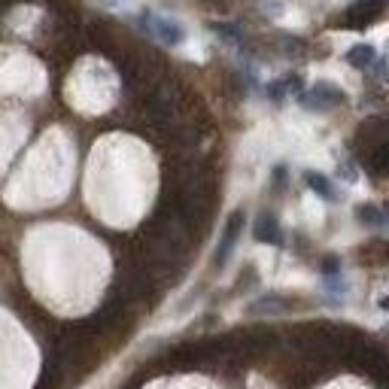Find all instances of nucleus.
<instances>
[{
    "label": "nucleus",
    "mask_w": 389,
    "mask_h": 389,
    "mask_svg": "<svg viewBox=\"0 0 389 389\" xmlns=\"http://www.w3.org/2000/svg\"><path fill=\"white\" fill-rule=\"evenodd\" d=\"M137 25L146 30L149 37H156L158 43H165L170 49L182 46V40H186V30H182L180 22H173V18H168V16H156V13H149V9H143V13L137 16Z\"/></svg>",
    "instance_id": "f257e3e1"
},
{
    "label": "nucleus",
    "mask_w": 389,
    "mask_h": 389,
    "mask_svg": "<svg viewBox=\"0 0 389 389\" xmlns=\"http://www.w3.org/2000/svg\"><path fill=\"white\" fill-rule=\"evenodd\" d=\"M377 61V49L371 43H356L353 49H347V64L356 70H368Z\"/></svg>",
    "instance_id": "39448f33"
},
{
    "label": "nucleus",
    "mask_w": 389,
    "mask_h": 389,
    "mask_svg": "<svg viewBox=\"0 0 389 389\" xmlns=\"http://www.w3.org/2000/svg\"><path fill=\"white\" fill-rule=\"evenodd\" d=\"M213 30H216L222 40H228V43H240V34L234 25H213Z\"/></svg>",
    "instance_id": "1a4fd4ad"
},
{
    "label": "nucleus",
    "mask_w": 389,
    "mask_h": 389,
    "mask_svg": "<svg viewBox=\"0 0 389 389\" xmlns=\"http://www.w3.org/2000/svg\"><path fill=\"white\" fill-rule=\"evenodd\" d=\"M298 100H301V107H304V110L325 112V110H332V107H341V104H347V95H344L341 88L329 86V83H316L313 88L301 91Z\"/></svg>",
    "instance_id": "f03ea898"
},
{
    "label": "nucleus",
    "mask_w": 389,
    "mask_h": 389,
    "mask_svg": "<svg viewBox=\"0 0 389 389\" xmlns=\"http://www.w3.org/2000/svg\"><path fill=\"white\" fill-rule=\"evenodd\" d=\"M323 277H325V286H329L335 295H341L347 289L344 277H341V259H337V255H329V259L323 262Z\"/></svg>",
    "instance_id": "0eeeda50"
},
{
    "label": "nucleus",
    "mask_w": 389,
    "mask_h": 389,
    "mask_svg": "<svg viewBox=\"0 0 389 389\" xmlns=\"http://www.w3.org/2000/svg\"><path fill=\"white\" fill-rule=\"evenodd\" d=\"M252 234H255V240L259 243H274V247H280L283 243V231H280V222H277L274 213H262V216L255 219Z\"/></svg>",
    "instance_id": "20e7f679"
},
{
    "label": "nucleus",
    "mask_w": 389,
    "mask_h": 389,
    "mask_svg": "<svg viewBox=\"0 0 389 389\" xmlns=\"http://www.w3.org/2000/svg\"><path fill=\"white\" fill-rule=\"evenodd\" d=\"M356 219L362 225H371V228H381L383 225V213L374 207V204H362V207H356Z\"/></svg>",
    "instance_id": "6e6552de"
},
{
    "label": "nucleus",
    "mask_w": 389,
    "mask_h": 389,
    "mask_svg": "<svg viewBox=\"0 0 389 389\" xmlns=\"http://www.w3.org/2000/svg\"><path fill=\"white\" fill-rule=\"evenodd\" d=\"M240 231H243V210H234L228 216V222H225V231H222V240H219V250H216V265H219V268L228 265L234 247H238Z\"/></svg>",
    "instance_id": "7ed1b4c3"
},
{
    "label": "nucleus",
    "mask_w": 389,
    "mask_h": 389,
    "mask_svg": "<svg viewBox=\"0 0 389 389\" xmlns=\"http://www.w3.org/2000/svg\"><path fill=\"white\" fill-rule=\"evenodd\" d=\"M304 182H307V189L316 192L323 201H329V204L337 201V192H335V186H332V180H329V177H323V173L307 170V173H304Z\"/></svg>",
    "instance_id": "423d86ee"
}]
</instances>
